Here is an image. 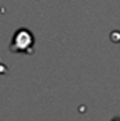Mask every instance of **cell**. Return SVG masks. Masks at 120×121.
Returning a JSON list of instances; mask_svg holds the SVG:
<instances>
[{"instance_id":"cell-1","label":"cell","mask_w":120,"mask_h":121,"mask_svg":"<svg viewBox=\"0 0 120 121\" xmlns=\"http://www.w3.org/2000/svg\"><path fill=\"white\" fill-rule=\"evenodd\" d=\"M34 47V36L27 28H19L13 36L10 50L12 52H30Z\"/></svg>"}]
</instances>
